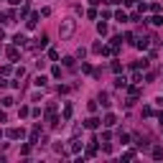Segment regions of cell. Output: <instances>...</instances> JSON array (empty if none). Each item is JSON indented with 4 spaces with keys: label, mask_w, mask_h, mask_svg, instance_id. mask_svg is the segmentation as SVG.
I'll return each instance as SVG.
<instances>
[{
    "label": "cell",
    "mask_w": 163,
    "mask_h": 163,
    "mask_svg": "<svg viewBox=\"0 0 163 163\" xmlns=\"http://www.w3.org/2000/svg\"><path fill=\"white\" fill-rule=\"evenodd\" d=\"M100 100H102V105H105V107H110V97H107V94H100Z\"/></svg>",
    "instance_id": "cell-19"
},
{
    "label": "cell",
    "mask_w": 163,
    "mask_h": 163,
    "mask_svg": "<svg viewBox=\"0 0 163 163\" xmlns=\"http://www.w3.org/2000/svg\"><path fill=\"white\" fill-rule=\"evenodd\" d=\"M8 138H23V127H10L8 130Z\"/></svg>",
    "instance_id": "cell-5"
},
{
    "label": "cell",
    "mask_w": 163,
    "mask_h": 163,
    "mask_svg": "<svg viewBox=\"0 0 163 163\" xmlns=\"http://www.w3.org/2000/svg\"><path fill=\"white\" fill-rule=\"evenodd\" d=\"M74 20H71V18H66V20H61V25H59V36H61V38H69L71 36V33H74Z\"/></svg>",
    "instance_id": "cell-1"
},
{
    "label": "cell",
    "mask_w": 163,
    "mask_h": 163,
    "mask_svg": "<svg viewBox=\"0 0 163 163\" xmlns=\"http://www.w3.org/2000/svg\"><path fill=\"white\" fill-rule=\"evenodd\" d=\"M153 158H163V151H161V148H153Z\"/></svg>",
    "instance_id": "cell-21"
},
{
    "label": "cell",
    "mask_w": 163,
    "mask_h": 163,
    "mask_svg": "<svg viewBox=\"0 0 163 163\" xmlns=\"http://www.w3.org/2000/svg\"><path fill=\"white\" fill-rule=\"evenodd\" d=\"M151 23H153V25H163V15H153Z\"/></svg>",
    "instance_id": "cell-13"
},
{
    "label": "cell",
    "mask_w": 163,
    "mask_h": 163,
    "mask_svg": "<svg viewBox=\"0 0 163 163\" xmlns=\"http://www.w3.org/2000/svg\"><path fill=\"white\" fill-rule=\"evenodd\" d=\"M3 87H5V79H3V76H0V89H3Z\"/></svg>",
    "instance_id": "cell-22"
},
{
    "label": "cell",
    "mask_w": 163,
    "mask_h": 163,
    "mask_svg": "<svg viewBox=\"0 0 163 163\" xmlns=\"http://www.w3.org/2000/svg\"><path fill=\"white\" fill-rule=\"evenodd\" d=\"M13 44H15V46H20V49H23V46H28V38H25L23 33H18V36L13 38Z\"/></svg>",
    "instance_id": "cell-2"
},
{
    "label": "cell",
    "mask_w": 163,
    "mask_h": 163,
    "mask_svg": "<svg viewBox=\"0 0 163 163\" xmlns=\"http://www.w3.org/2000/svg\"><path fill=\"white\" fill-rule=\"evenodd\" d=\"M115 87H117V89H125V87H127L125 76H117V79H115Z\"/></svg>",
    "instance_id": "cell-9"
},
{
    "label": "cell",
    "mask_w": 163,
    "mask_h": 163,
    "mask_svg": "<svg viewBox=\"0 0 163 163\" xmlns=\"http://www.w3.org/2000/svg\"><path fill=\"white\" fill-rule=\"evenodd\" d=\"M51 74H54V76L59 79V76H61V66H54V69H51Z\"/></svg>",
    "instance_id": "cell-18"
},
{
    "label": "cell",
    "mask_w": 163,
    "mask_h": 163,
    "mask_svg": "<svg viewBox=\"0 0 163 163\" xmlns=\"http://www.w3.org/2000/svg\"><path fill=\"white\" fill-rule=\"evenodd\" d=\"M10 5H20V0H10Z\"/></svg>",
    "instance_id": "cell-23"
},
{
    "label": "cell",
    "mask_w": 163,
    "mask_h": 163,
    "mask_svg": "<svg viewBox=\"0 0 163 163\" xmlns=\"http://www.w3.org/2000/svg\"><path fill=\"white\" fill-rule=\"evenodd\" d=\"M64 66H69V69H71V66H74V59L66 56V59H64Z\"/></svg>",
    "instance_id": "cell-17"
},
{
    "label": "cell",
    "mask_w": 163,
    "mask_h": 163,
    "mask_svg": "<svg viewBox=\"0 0 163 163\" xmlns=\"http://www.w3.org/2000/svg\"><path fill=\"white\" fill-rule=\"evenodd\" d=\"M8 59H10V61H15V59H18V49H15V46H10V49H8Z\"/></svg>",
    "instance_id": "cell-8"
},
{
    "label": "cell",
    "mask_w": 163,
    "mask_h": 163,
    "mask_svg": "<svg viewBox=\"0 0 163 163\" xmlns=\"http://www.w3.org/2000/svg\"><path fill=\"white\" fill-rule=\"evenodd\" d=\"M115 18H117L120 23H127V20H130V18H127V15H125V13H122V10H117V13H115Z\"/></svg>",
    "instance_id": "cell-11"
},
{
    "label": "cell",
    "mask_w": 163,
    "mask_h": 163,
    "mask_svg": "<svg viewBox=\"0 0 163 163\" xmlns=\"http://www.w3.org/2000/svg\"><path fill=\"white\" fill-rule=\"evenodd\" d=\"M46 82H49V79H46L44 74H38L36 79H33V84H36V87H46Z\"/></svg>",
    "instance_id": "cell-7"
},
{
    "label": "cell",
    "mask_w": 163,
    "mask_h": 163,
    "mask_svg": "<svg viewBox=\"0 0 163 163\" xmlns=\"http://www.w3.org/2000/svg\"><path fill=\"white\" fill-rule=\"evenodd\" d=\"M112 71H115V74H120V71H122V64H120V61H112Z\"/></svg>",
    "instance_id": "cell-14"
},
{
    "label": "cell",
    "mask_w": 163,
    "mask_h": 163,
    "mask_svg": "<svg viewBox=\"0 0 163 163\" xmlns=\"http://www.w3.org/2000/svg\"><path fill=\"white\" fill-rule=\"evenodd\" d=\"M97 31H100V36H105V33H107V25L100 23V25H97Z\"/></svg>",
    "instance_id": "cell-20"
},
{
    "label": "cell",
    "mask_w": 163,
    "mask_h": 163,
    "mask_svg": "<svg viewBox=\"0 0 163 163\" xmlns=\"http://www.w3.org/2000/svg\"><path fill=\"white\" fill-rule=\"evenodd\" d=\"M69 151H71V153H79V151H82V143H79V140H71Z\"/></svg>",
    "instance_id": "cell-10"
},
{
    "label": "cell",
    "mask_w": 163,
    "mask_h": 163,
    "mask_svg": "<svg viewBox=\"0 0 163 163\" xmlns=\"http://www.w3.org/2000/svg\"><path fill=\"white\" fill-rule=\"evenodd\" d=\"M120 143H122V145H127V143H130V135H125V132H120Z\"/></svg>",
    "instance_id": "cell-15"
},
{
    "label": "cell",
    "mask_w": 163,
    "mask_h": 163,
    "mask_svg": "<svg viewBox=\"0 0 163 163\" xmlns=\"http://www.w3.org/2000/svg\"><path fill=\"white\" fill-rule=\"evenodd\" d=\"M0 120H5V112H3V110H0Z\"/></svg>",
    "instance_id": "cell-24"
},
{
    "label": "cell",
    "mask_w": 163,
    "mask_h": 163,
    "mask_svg": "<svg viewBox=\"0 0 163 163\" xmlns=\"http://www.w3.org/2000/svg\"><path fill=\"white\" fill-rule=\"evenodd\" d=\"M84 125H87V127H89V130H97V127H100V125H102V120H97V117H89V120H87V122H84Z\"/></svg>",
    "instance_id": "cell-4"
},
{
    "label": "cell",
    "mask_w": 163,
    "mask_h": 163,
    "mask_svg": "<svg viewBox=\"0 0 163 163\" xmlns=\"http://www.w3.org/2000/svg\"><path fill=\"white\" fill-rule=\"evenodd\" d=\"M71 117V105H66V107H64V120H69Z\"/></svg>",
    "instance_id": "cell-16"
},
{
    "label": "cell",
    "mask_w": 163,
    "mask_h": 163,
    "mask_svg": "<svg viewBox=\"0 0 163 163\" xmlns=\"http://www.w3.org/2000/svg\"><path fill=\"white\" fill-rule=\"evenodd\" d=\"M115 122H117V117H115V115H105V122H102V125H107V127H112Z\"/></svg>",
    "instance_id": "cell-6"
},
{
    "label": "cell",
    "mask_w": 163,
    "mask_h": 163,
    "mask_svg": "<svg viewBox=\"0 0 163 163\" xmlns=\"http://www.w3.org/2000/svg\"><path fill=\"white\" fill-rule=\"evenodd\" d=\"M135 46H138V49H148V38H138Z\"/></svg>",
    "instance_id": "cell-12"
},
{
    "label": "cell",
    "mask_w": 163,
    "mask_h": 163,
    "mask_svg": "<svg viewBox=\"0 0 163 163\" xmlns=\"http://www.w3.org/2000/svg\"><path fill=\"white\" fill-rule=\"evenodd\" d=\"M46 44H49V36H44V33H41V36L36 38V44H33V46H36V49H46Z\"/></svg>",
    "instance_id": "cell-3"
},
{
    "label": "cell",
    "mask_w": 163,
    "mask_h": 163,
    "mask_svg": "<svg viewBox=\"0 0 163 163\" xmlns=\"http://www.w3.org/2000/svg\"><path fill=\"white\" fill-rule=\"evenodd\" d=\"M3 36H5V31H3V28H0V38H3Z\"/></svg>",
    "instance_id": "cell-25"
}]
</instances>
